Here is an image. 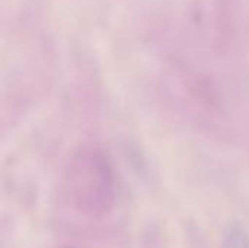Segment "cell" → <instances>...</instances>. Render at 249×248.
<instances>
[]
</instances>
